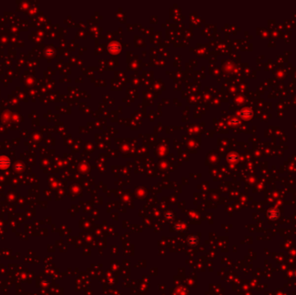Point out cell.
Here are the masks:
<instances>
[{"mask_svg": "<svg viewBox=\"0 0 296 295\" xmlns=\"http://www.w3.org/2000/svg\"><path fill=\"white\" fill-rule=\"evenodd\" d=\"M10 165V159L6 156H1L0 157V168L5 169L8 168Z\"/></svg>", "mask_w": 296, "mask_h": 295, "instance_id": "cell-1", "label": "cell"}]
</instances>
